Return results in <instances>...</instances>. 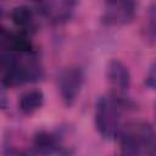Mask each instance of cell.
Instances as JSON below:
<instances>
[{"mask_svg": "<svg viewBox=\"0 0 156 156\" xmlns=\"http://www.w3.org/2000/svg\"><path fill=\"white\" fill-rule=\"evenodd\" d=\"M18 55L5 50L1 54V84L5 88L37 83L44 78V68L34 56L21 58Z\"/></svg>", "mask_w": 156, "mask_h": 156, "instance_id": "cell-1", "label": "cell"}, {"mask_svg": "<svg viewBox=\"0 0 156 156\" xmlns=\"http://www.w3.org/2000/svg\"><path fill=\"white\" fill-rule=\"evenodd\" d=\"M128 107V101L121 94L105 95L99 98L95 105L94 122L99 134L107 140L119 136L123 128V112Z\"/></svg>", "mask_w": 156, "mask_h": 156, "instance_id": "cell-2", "label": "cell"}, {"mask_svg": "<svg viewBox=\"0 0 156 156\" xmlns=\"http://www.w3.org/2000/svg\"><path fill=\"white\" fill-rule=\"evenodd\" d=\"M121 152L124 155L156 154V133L146 122L124 124L119 133Z\"/></svg>", "mask_w": 156, "mask_h": 156, "instance_id": "cell-3", "label": "cell"}, {"mask_svg": "<svg viewBox=\"0 0 156 156\" xmlns=\"http://www.w3.org/2000/svg\"><path fill=\"white\" fill-rule=\"evenodd\" d=\"M84 84V71L79 66L63 68L57 78V87L62 102L71 107L78 99Z\"/></svg>", "mask_w": 156, "mask_h": 156, "instance_id": "cell-4", "label": "cell"}, {"mask_svg": "<svg viewBox=\"0 0 156 156\" xmlns=\"http://www.w3.org/2000/svg\"><path fill=\"white\" fill-rule=\"evenodd\" d=\"M135 12V0H104L101 21L106 26H126L134 20Z\"/></svg>", "mask_w": 156, "mask_h": 156, "instance_id": "cell-5", "label": "cell"}, {"mask_svg": "<svg viewBox=\"0 0 156 156\" xmlns=\"http://www.w3.org/2000/svg\"><path fill=\"white\" fill-rule=\"evenodd\" d=\"M106 78L117 94L124 93L130 87V72L124 62L112 58L106 66Z\"/></svg>", "mask_w": 156, "mask_h": 156, "instance_id": "cell-6", "label": "cell"}, {"mask_svg": "<svg viewBox=\"0 0 156 156\" xmlns=\"http://www.w3.org/2000/svg\"><path fill=\"white\" fill-rule=\"evenodd\" d=\"M33 145L37 154H66L68 151L63 150L60 145L58 136L48 130H39L34 134Z\"/></svg>", "mask_w": 156, "mask_h": 156, "instance_id": "cell-7", "label": "cell"}, {"mask_svg": "<svg viewBox=\"0 0 156 156\" xmlns=\"http://www.w3.org/2000/svg\"><path fill=\"white\" fill-rule=\"evenodd\" d=\"M79 0H51L45 6L46 16L55 23L67 22Z\"/></svg>", "mask_w": 156, "mask_h": 156, "instance_id": "cell-8", "label": "cell"}, {"mask_svg": "<svg viewBox=\"0 0 156 156\" xmlns=\"http://www.w3.org/2000/svg\"><path fill=\"white\" fill-rule=\"evenodd\" d=\"M44 104V93L40 89L27 90L20 96L18 108L23 115L30 116L37 112Z\"/></svg>", "mask_w": 156, "mask_h": 156, "instance_id": "cell-9", "label": "cell"}, {"mask_svg": "<svg viewBox=\"0 0 156 156\" xmlns=\"http://www.w3.org/2000/svg\"><path fill=\"white\" fill-rule=\"evenodd\" d=\"M11 21L15 26L24 28L28 27L33 21V10L28 6H16L11 11Z\"/></svg>", "mask_w": 156, "mask_h": 156, "instance_id": "cell-10", "label": "cell"}, {"mask_svg": "<svg viewBox=\"0 0 156 156\" xmlns=\"http://www.w3.org/2000/svg\"><path fill=\"white\" fill-rule=\"evenodd\" d=\"M145 37H147L150 40H156V5H151L147 11Z\"/></svg>", "mask_w": 156, "mask_h": 156, "instance_id": "cell-11", "label": "cell"}, {"mask_svg": "<svg viewBox=\"0 0 156 156\" xmlns=\"http://www.w3.org/2000/svg\"><path fill=\"white\" fill-rule=\"evenodd\" d=\"M145 84L150 88L156 90V61H154L151 63V66L149 67L146 78H145Z\"/></svg>", "mask_w": 156, "mask_h": 156, "instance_id": "cell-12", "label": "cell"}, {"mask_svg": "<svg viewBox=\"0 0 156 156\" xmlns=\"http://www.w3.org/2000/svg\"><path fill=\"white\" fill-rule=\"evenodd\" d=\"M33 1H43V0H33Z\"/></svg>", "mask_w": 156, "mask_h": 156, "instance_id": "cell-13", "label": "cell"}]
</instances>
